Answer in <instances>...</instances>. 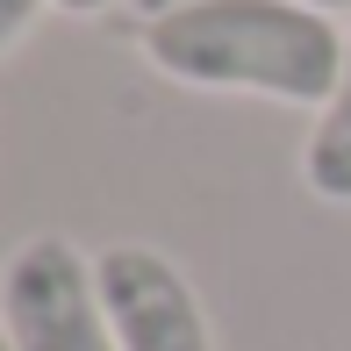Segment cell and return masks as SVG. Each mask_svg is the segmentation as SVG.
<instances>
[{"mask_svg":"<svg viewBox=\"0 0 351 351\" xmlns=\"http://www.w3.org/2000/svg\"><path fill=\"white\" fill-rule=\"evenodd\" d=\"M0 330L14 351H115L93 258L72 237H22L0 265Z\"/></svg>","mask_w":351,"mask_h":351,"instance_id":"cell-2","label":"cell"},{"mask_svg":"<svg viewBox=\"0 0 351 351\" xmlns=\"http://www.w3.org/2000/svg\"><path fill=\"white\" fill-rule=\"evenodd\" d=\"M122 8H130V14H136L143 29H151V22H165V14H180V8H194V0H122Z\"/></svg>","mask_w":351,"mask_h":351,"instance_id":"cell-6","label":"cell"},{"mask_svg":"<svg viewBox=\"0 0 351 351\" xmlns=\"http://www.w3.org/2000/svg\"><path fill=\"white\" fill-rule=\"evenodd\" d=\"M301 8H315V14H351V0H301Z\"/></svg>","mask_w":351,"mask_h":351,"instance_id":"cell-8","label":"cell"},{"mask_svg":"<svg viewBox=\"0 0 351 351\" xmlns=\"http://www.w3.org/2000/svg\"><path fill=\"white\" fill-rule=\"evenodd\" d=\"M101 280V308L115 330V351H215L208 308H201L194 280L151 244H108L93 258Z\"/></svg>","mask_w":351,"mask_h":351,"instance_id":"cell-3","label":"cell"},{"mask_svg":"<svg viewBox=\"0 0 351 351\" xmlns=\"http://www.w3.org/2000/svg\"><path fill=\"white\" fill-rule=\"evenodd\" d=\"M301 180H308V194L351 208V36H344L337 93L315 108V130H308V143H301Z\"/></svg>","mask_w":351,"mask_h":351,"instance_id":"cell-4","label":"cell"},{"mask_svg":"<svg viewBox=\"0 0 351 351\" xmlns=\"http://www.w3.org/2000/svg\"><path fill=\"white\" fill-rule=\"evenodd\" d=\"M36 14H43V0H0V51H8V43L36 22Z\"/></svg>","mask_w":351,"mask_h":351,"instance_id":"cell-5","label":"cell"},{"mask_svg":"<svg viewBox=\"0 0 351 351\" xmlns=\"http://www.w3.org/2000/svg\"><path fill=\"white\" fill-rule=\"evenodd\" d=\"M0 351H14V337H8V330H0Z\"/></svg>","mask_w":351,"mask_h":351,"instance_id":"cell-9","label":"cell"},{"mask_svg":"<svg viewBox=\"0 0 351 351\" xmlns=\"http://www.w3.org/2000/svg\"><path fill=\"white\" fill-rule=\"evenodd\" d=\"M58 14H101V8H115V0H51Z\"/></svg>","mask_w":351,"mask_h":351,"instance_id":"cell-7","label":"cell"},{"mask_svg":"<svg viewBox=\"0 0 351 351\" xmlns=\"http://www.w3.org/2000/svg\"><path fill=\"white\" fill-rule=\"evenodd\" d=\"M143 58L194 93H258L287 108H323L344 72L337 14L301 0H194L143 29Z\"/></svg>","mask_w":351,"mask_h":351,"instance_id":"cell-1","label":"cell"}]
</instances>
